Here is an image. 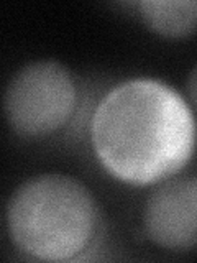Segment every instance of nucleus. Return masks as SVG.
<instances>
[{
    "instance_id": "f03ea898",
    "label": "nucleus",
    "mask_w": 197,
    "mask_h": 263,
    "mask_svg": "<svg viewBox=\"0 0 197 263\" xmlns=\"http://www.w3.org/2000/svg\"><path fill=\"white\" fill-rule=\"evenodd\" d=\"M98 219L92 193L76 178L57 173L27 179L7 205L12 242L46 261L79 258L94 242Z\"/></svg>"
},
{
    "instance_id": "423d86ee",
    "label": "nucleus",
    "mask_w": 197,
    "mask_h": 263,
    "mask_svg": "<svg viewBox=\"0 0 197 263\" xmlns=\"http://www.w3.org/2000/svg\"><path fill=\"white\" fill-rule=\"evenodd\" d=\"M189 94H191L192 102L195 101V71H192L191 79H189Z\"/></svg>"
},
{
    "instance_id": "20e7f679",
    "label": "nucleus",
    "mask_w": 197,
    "mask_h": 263,
    "mask_svg": "<svg viewBox=\"0 0 197 263\" xmlns=\"http://www.w3.org/2000/svg\"><path fill=\"white\" fill-rule=\"evenodd\" d=\"M197 181L174 178L148 197L143 224L148 238L168 250H189L197 238Z\"/></svg>"
},
{
    "instance_id": "f257e3e1",
    "label": "nucleus",
    "mask_w": 197,
    "mask_h": 263,
    "mask_svg": "<svg viewBox=\"0 0 197 263\" xmlns=\"http://www.w3.org/2000/svg\"><path fill=\"white\" fill-rule=\"evenodd\" d=\"M92 145L112 176L135 186L171 178L192 158L191 107L161 81L136 78L112 87L92 117Z\"/></svg>"
},
{
    "instance_id": "39448f33",
    "label": "nucleus",
    "mask_w": 197,
    "mask_h": 263,
    "mask_svg": "<svg viewBox=\"0 0 197 263\" xmlns=\"http://www.w3.org/2000/svg\"><path fill=\"white\" fill-rule=\"evenodd\" d=\"M138 12L148 28L168 38H184L195 30L197 4L194 0H143Z\"/></svg>"
},
{
    "instance_id": "7ed1b4c3",
    "label": "nucleus",
    "mask_w": 197,
    "mask_h": 263,
    "mask_svg": "<svg viewBox=\"0 0 197 263\" xmlns=\"http://www.w3.org/2000/svg\"><path fill=\"white\" fill-rule=\"evenodd\" d=\"M77 104L71 71L56 61H33L10 79L4 96L5 117L16 135L45 138L61 130Z\"/></svg>"
}]
</instances>
